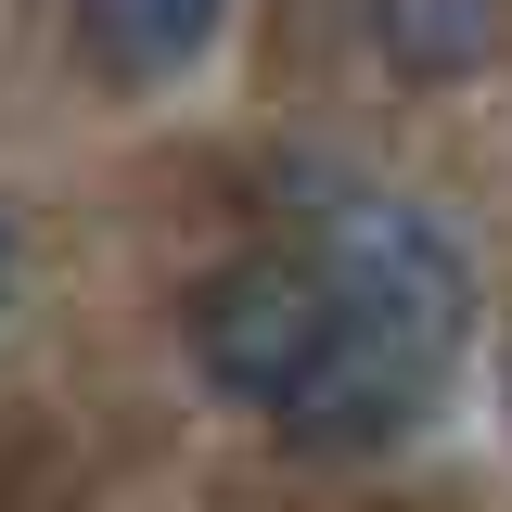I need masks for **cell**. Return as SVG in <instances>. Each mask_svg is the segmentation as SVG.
<instances>
[{
	"mask_svg": "<svg viewBox=\"0 0 512 512\" xmlns=\"http://www.w3.org/2000/svg\"><path fill=\"white\" fill-rule=\"evenodd\" d=\"M372 52H384V64H410V77H448V64H487V52H500V13L384 0V13H372Z\"/></svg>",
	"mask_w": 512,
	"mask_h": 512,
	"instance_id": "277c9868",
	"label": "cell"
},
{
	"mask_svg": "<svg viewBox=\"0 0 512 512\" xmlns=\"http://www.w3.org/2000/svg\"><path fill=\"white\" fill-rule=\"evenodd\" d=\"M320 269L346 282V359H333V384L295 410V436L372 448V436H397V423L436 410L448 359H461V333H474V269H461V244H448L423 205H397V192H333V205H320Z\"/></svg>",
	"mask_w": 512,
	"mask_h": 512,
	"instance_id": "6da1fadb",
	"label": "cell"
},
{
	"mask_svg": "<svg viewBox=\"0 0 512 512\" xmlns=\"http://www.w3.org/2000/svg\"><path fill=\"white\" fill-rule=\"evenodd\" d=\"M192 359H205L218 397H256V410L295 423L346 359V282L320 256H231L192 295Z\"/></svg>",
	"mask_w": 512,
	"mask_h": 512,
	"instance_id": "7a4b0ae2",
	"label": "cell"
},
{
	"mask_svg": "<svg viewBox=\"0 0 512 512\" xmlns=\"http://www.w3.org/2000/svg\"><path fill=\"white\" fill-rule=\"evenodd\" d=\"M77 39H90V64L154 77V64H192V52H205V39H218V13H205V0H90V13H77Z\"/></svg>",
	"mask_w": 512,
	"mask_h": 512,
	"instance_id": "3957f363",
	"label": "cell"
}]
</instances>
